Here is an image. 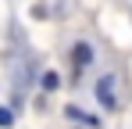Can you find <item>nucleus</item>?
I'll list each match as a JSON object with an SVG mask.
<instances>
[{
  "instance_id": "obj_1",
  "label": "nucleus",
  "mask_w": 132,
  "mask_h": 129,
  "mask_svg": "<svg viewBox=\"0 0 132 129\" xmlns=\"http://www.w3.org/2000/svg\"><path fill=\"white\" fill-rule=\"evenodd\" d=\"M93 93H96L100 108H107V111H118L121 97H118V75H114V72L100 75V79H96V86H93Z\"/></svg>"
},
{
  "instance_id": "obj_2",
  "label": "nucleus",
  "mask_w": 132,
  "mask_h": 129,
  "mask_svg": "<svg viewBox=\"0 0 132 129\" xmlns=\"http://www.w3.org/2000/svg\"><path fill=\"white\" fill-rule=\"evenodd\" d=\"M93 61H96V50H93V43L79 40L75 47H71V79H79V75H82V72H86Z\"/></svg>"
},
{
  "instance_id": "obj_3",
  "label": "nucleus",
  "mask_w": 132,
  "mask_h": 129,
  "mask_svg": "<svg viewBox=\"0 0 132 129\" xmlns=\"http://www.w3.org/2000/svg\"><path fill=\"white\" fill-rule=\"evenodd\" d=\"M64 115L71 118V122H86V126H100V118H93V115H86L82 108H75V104H68V108H64Z\"/></svg>"
},
{
  "instance_id": "obj_4",
  "label": "nucleus",
  "mask_w": 132,
  "mask_h": 129,
  "mask_svg": "<svg viewBox=\"0 0 132 129\" xmlns=\"http://www.w3.org/2000/svg\"><path fill=\"white\" fill-rule=\"evenodd\" d=\"M39 90H43V93H54V90H61V75H57L54 68H50V72H43V75H39Z\"/></svg>"
},
{
  "instance_id": "obj_5",
  "label": "nucleus",
  "mask_w": 132,
  "mask_h": 129,
  "mask_svg": "<svg viewBox=\"0 0 132 129\" xmlns=\"http://www.w3.org/2000/svg\"><path fill=\"white\" fill-rule=\"evenodd\" d=\"M14 126V108H0V129H11Z\"/></svg>"
}]
</instances>
